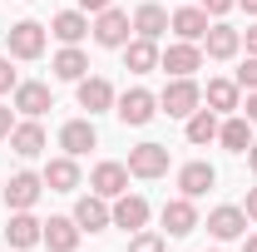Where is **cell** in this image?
<instances>
[{
  "label": "cell",
  "instance_id": "ffe728a7",
  "mask_svg": "<svg viewBox=\"0 0 257 252\" xmlns=\"http://www.w3.org/2000/svg\"><path fill=\"white\" fill-rule=\"evenodd\" d=\"M208 232H213L218 242H232V237H242V232H247V213H242L237 203H223V208H213V213H208Z\"/></svg>",
  "mask_w": 257,
  "mask_h": 252
},
{
  "label": "cell",
  "instance_id": "ac0fdd59",
  "mask_svg": "<svg viewBox=\"0 0 257 252\" xmlns=\"http://www.w3.org/2000/svg\"><path fill=\"white\" fill-rule=\"evenodd\" d=\"M60 149L69 158H84L89 149H99V129H94V119H69V124L60 129Z\"/></svg>",
  "mask_w": 257,
  "mask_h": 252
},
{
  "label": "cell",
  "instance_id": "ba28073f",
  "mask_svg": "<svg viewBox=\"0 0 257 252\" xmlns=\"http://www.w3.org/2000/svg\"><path fill=\"white\" fill-rule=\"evenodd\" d=\"M109 213H114V227H124V232H139V227H149V198L144 193H119L114 203H109Z\"/></svg>",
  "mask_w": 257,
  "mask_h": 252
},
{
  "label": "cell",
  "instance_id": "277c9868",
  "mask_svg": "<svg viewBox=\"0 0 257 252\" xmlns=\"http://www.w3.org/2000/svg\"><path fill=\"white\" fill-rule=\"evenodd\" d=\"M159 69L168 79H188L203 69V45H193V40H173L168 50H159Z\"/></svg>",
  "mask_w": 257,
  "mask_h": 252
},
{
  "label": "cell",
  "instance_id": "7402d4cb",
  "mask_svg": "<svg viewBox=\"0 0 257 252\" xmlns=\"http://www.w3.org/2000/svg\"><path fill=\"white\" fill-rule=\"evenodd\" d=\"M203 104H208L213 114H237V109H242V84H237V79H208Z\"/></svg>",
  "mask_w": 257,
  "mask_h": 252
},
{
  "label": "cell",
  "instance_id": "2e32d148",
  "mask_svg": "<svg viewBox=\"0 0 257 252\" xmlns=\"http://www.w3.org/2000/svg\"><path fill=\"white\" fill-rule=\"evenodd\" d=\"M5 144H10L20 158H40L45 149H50V134H45L40 119H20V124L10 129V139H5Z\"/></svg>",
  "mask_w": 257,
  "mask_h": 252
},
{
  "label": "cell",
  "instance_id": "5b68a950",
  "mask_svg": "<svg viewBox=\"0 0 257 252\" xmlns=\"http://www.w3.org/2000/svg\"><path fill=\"white\" fill-rule=\"evenodd\" d=\"M114 114H119V124L124 129H144L154 114H159V94H149V89H124V94L114 99Z\"/></svg>",
  "mask_w": 257,
  "mask_h": 252
},
{
  "label": "cell",
  "instance_id": "7c38bea8",
  "mask_svg": "<svg viewBox=\"0 0 257 252\" xmlns=\"http://www.w3.org/2000/svg\"><path fill=\"white\" fill-rule=\"evenodd\" d=\"M89 193H99V198H119V193H128V163H114V158H104V163H94V173H89Z\"/></svg>",
  "mask_w": 257,
  "mask_h": 252
},
{
  "label": "cell",
  "instance_id": "d590c367",
  "mask_svg": "<svg viewBox=\"0 0 257 252\" xmlns=\"http://www.w3.org/2000/svg\"><path fill=\"white\" fill-rule=\"evenodd\" d=\"M109 5H114V0H79V10H84V15H99V10H109Z\"/></svg>",
  "mask_w": 257,
  "mask_h": 252
},
{
  "label": "cell",
  "instance_id": "6da1fadb",
  "mask_svg": "<svg viewBox=\"0 0 257 252\" xmlns=\"http://www.w3.org/2000/svg\"><path fill=\"white\" fill-rule=\"evenodd\" d=\"M193 109H203V84L198 79H168L159 94V114H168V119H188Z\"/></svg>",
  "mask_w": 257,
  "mask_h": 252
},
{
  "label": "cell",
  "instance_id": "9a60e30c",
  "mask_svg": "<svg viewBox=\"0 0 257 252\" xmlns=\"http://www.w3.org/2000/svg\"><path fill=\"white\" fill-rule=\"evenodd\" d=\"M40 237H45V222L35 218L30 208H25V213H10V222H5V242H10L15 252L40 247Z\"/></svg>",
  "mask_w": 257,
  "mask_h": 252
},
{
  "label": "cell",
  "instance_id": "836d02e7",
  "mask_svg": "<svg viewBox=\"0 0 257 252\" xmlns=\"http://www.w3.org/2000/svg\"><path fill=\"white\" fill-rule=\"evenodd\" d=\"M198 5H203V10L213 15V20H223V15L232 10V5H237V0H198Z\"/></svg>",
  "mask_w": 257,
  "mask_h": 252
},
{
  "label": "cell",
  "instance_id": "ab89813d",
  "mask_svg": "<svg viewBox=\"0 0 257 252\" xmlns=\"http://www.w3.org/2000/svg\"><path fill=\"white\" fill-rule=\"evenodd\" d=\"M247 168L257 173V139H252V149H247Z\"/></svg>",
  "mask_w": 257,
  "mask_h": 252
},
{
  "label": "cell",
  "instance_id": "30bf717a",
  "mask_svg": "<svg viewBox=\"0 0 257 252\" xmlns=\"http://www.w3.org/2000/svg\"><path fill=\"white\" fill-rule=\"evenodd\" d=\"M74 99H79V109H89V119L94 114H104V109H114V84L104 79V74H84L79 84H74Z\"/></svg>",
  "mask_w": 257,
  "mask_h": 252
},
{
  "label": "cell",
  "instance_id": "f546056e",
  "mask_svg": "<svg viewBox=\"0 0 257 252\" xmlns=\"http://www.w3.org/2000/svg\"><path fill=\"white\" fill-rule=\"evenodd\" d=\"M128 252H163V232L139 227V232H134V242H128Z\"/></svg>",
  "mask_w": 257,
  "mask_h": 252
},
{
  "label": "cell",
  "instance_id": "cb8c5ba5",
  "mask_svg": "<svg viewBox=\"0 0 257 252\" xmlns=\"http://www.w3.org/2000/svg\"><path fill=\"white\" fill-rule=\"evenodd\" d=\"M134 35H144V40H163L168 35V10H163L159 0H144L134 10Z\"/></svg>",
  "mask_w": 257,
  "mask_h": 252
},
{
  "label": "cell",
  "instance_id": "74e56055",
  "mask_svg": "<svg viewBox=\"0 0 257 252\" xmlns=\"http://www.w3.org/2000/svg\"><path fill=\"white\" fill-rule=\"evenodd\" d=\"M242 45H247V55H257V25H247V35H242Z\"/></svg>",
  "mask_w": 257,
  "mask_h": 252
},
{
  "label": "cell",
  "instance_id": "9c48e42d",
  "mask_svg": "<svg viewBox=\"0 0 257 252\" xmlns=\"http://www.w3.org/2000/svg\"><path fill=\"white\" fill-rule=\"evenodd\" d=\"M237 50H242V30H232L227 20H213L203 35V55L223 64V60H237Z\"/></svg>",
  "mask_w": 257,
  "mask_h": 252
},
{
  "label": "cell",
  "instance_id": "d4e9b609",
  "mask_svg": "<svg viewBox=\"0 0 257 252\" xmlns=\"http://www.w3.org/2000/svg\"><path fill=\"white\" fill-rule=\"evenodd\" d=\"M218 144H223L227 154H247V149H252V124H247L242 114H223V124H218Z\"/></svg>",
  "mask_w": 257,
  "mask_h": 252
},
{
  "label": "cell",
  "instance_id": "44dd1931",
  "mask_svg": "<svg viewBox=\"0 0 257 252\" xmlns=\"http://www.w3.org/2000/svg\"><path fill=\"white\" fill-rule=\"evenodd\" d=\"M213 183H218V168H213V163H203V158H193V163L178 168V188H183V198H193V203L213 188Z\"/></svg>",
  "mask_w": 257,
  "mask_h": 252
},
{
  "label": "cell",
  "instance_id": "4316f807",
  "mask_svg": "<svg viewBox=\"0 0 257 252\" xmlns=\"http://www.w3.org/2000/svg\"><path fill=\"white\" fill-rule=\"evenodd\" d=\"M79 237H84V232H79V222H74V218H50L40 242H45L50 252H74V247H79Z\"/></svg>",
  "mask_w": 257,
  "mask_h": 252
},
{
  "label": "cell",
  "instance_id": "3957f363",
  "mask_svg": "<svg viewBox=\"0 0 257 252\" xmlns=\"http://www.w3.org/2000/svg\"><path fill=\"white\" fill-rule=\"evenodd\" d=\"M45 40H50V25H40V20H15L10 35H5V50H10V60H40V55H45Z\"/></svg>",
  "mask_w": 257,
  "mask_h": 252
},
{
  "label": "cell",
  "instance_id": "60d3db41",
  "mask_svg": "<svg viewBox=\"0 0 257 252\" xmlns=\"http://www.w3.org/2000/svg\"><path fill=\"white\" fill-rule=\"evenodd\" d=\"M237 5H242V10H247V15H257V0H237Z\"/></svg>",
  "mask_w": 257,
  "mask_h": 252
},
{
  "label": "cell",
  "instance_id": "d6a6232c",
  "mask_svg": "<svg viewBox=\"0 0 257 252\" xmlns=\"http://www.w3.org/2000/svg\"><path fill=\"white\" fill-rule=\"evenodd\" d=\"M20 124V119H15V104H0V144H5V139H10V129Z\"/></svg>",
  "mask_w": 257,
  "mask_h": 252
},
{
  "label": "cell",
  "instance_id": "f1b7e54d",
  "mask_svg": "<svg viewBox=\"0 0 257 252\" xmlns=\"http://www.w3.org/2000/svg\"><path fill=\"white\" fill-rule=\"evenodd\" d=\"M218 124H223V119H218L213 109H193L188 114V144H198V149L213 144V139H218Z\"/></svg>",
  "mask_w": 257,
  "mask_h": 252
},
{
  "label": "cell",
  "instance_id": "4fadbf2b",
  "mask_svg": "<svg viewBox=\"0 0 257 252\" xmlns=\"http://www.w3.org/2000/svg\"><path fill=\"white\" fill-rule=\"evenodd\" d=\"M208 25H213V15H208L203 5H178V10L168 15V30L178 35V40H193V45H203Z\"/></svg>",
  "mask_w": 257,
  "mask_h": 252
},
{
  "label": "cell",
  "instance_id": "e0dca14e",
  "mask_svg": "<svg viewBox=\"0 0 257 252\" xmlns=\"http://www.w3.org/2000/svg\"><path fill=\"white\" fill-rule=\"evenodd\" d=\"M40 178H45V188H50V193H74L79 183H84V173H79V158H69V154L50 158Z\"/></svg>",
  "mask_w": 257,
  "mask_h": 252
},
{
  "label": "cell",
  "instance_id": "7a4b0ae2",
  "mask_svg": "<svg viewBox=\"0 0 257 252\" xmlns=\"http://www.w3.org/2000/svg\"><path fill=\"white\" fill-rule=\"evenodd\" d=\"M89 35H94V45H104V50H124L128 40H134V20H128V10L109 5V10H99V15H94Z\"/></svg>",
  "mask_w": 257,
  "mask_h": 252
},
{
  "label": "cell",
  "instance_id": "52a82bcc",
  "mask_svg": "<svg viewBox=\"0 0 257 252\" xmlns=\"http://www.w3.org/2000/svg\"><path fill=\"white\" fill-rule=\"evenodd\" d=\"M168 163L173 158L163 144H139V149H128V178H163Z\"/></svg>",
  "mask_w": 257,
  "mask_h": 252
},
{
  "label": "cell",
  "instance_id": "4dcf8cb0",
  "mask_svg": "<svg viewBox=\"0 0 257 252\" xmlns=\"http://www.w3.org/2000/svg\"><path fill=\"white\" fill-rule=\"evenodd\" d=\"M232 79H237L242 89H257V55H247V60H242V69H237Z\"/></svg>",
  "mask_w": 257,
  "mask_h": 252
},
{
  "label": "cell",
  "instance_id": "8992f818",
  "mask_svg": "<svg viewBox=\"0 0 257 252\" xmlns=\"http://www.w3.org/2000/svg\"><path fill=\"white\" fill-rule=\"evenodd\" d=\"M40 193H45V178L30 173V168H20V173L5 178V208H10V213H25V208L40 203Z\"/></svg>",
  "mask_w": 257,
  "mask_h": 252
},
{
  "label": "cell",
  "instance_id": "603a6c76",
  "mask_svg": "<svg viewBox=\"0 0 257 252\" xmlns=\"http://www.w3.org/2000/svg\"><path fill=\"white\" fill-rule=\"evenodd\" d=\"M124 69H128V74H149V69H159V40L134 35V40L124 45Z\"/></svg>",
  "mask_w": 257,
  "mask_h": 252
},
{
  "label": "cell",
  "instance_id": "83f0119b",
  "mask_svg": "<svg viewBox=\"0 0 257 252\" xmlns=\"http://www.w3.org/2000/svg\"><path fill=\"white\" fill-rule=\"evenodd\" d=\"M50 69H55V79H69V84H79V79L89 74V55H84L79 45H64L60 55L50 60Z\"/></svg>",
  "mask_w": 257,
  "mask_h": 252
},
{
  "label": "cell",
  "instance_id": "1f68e13d",
  "mask_svg": "<svg viewBox=\"0 0 257 252\" xmlns=\"http://www.w3.org/2000/svg\"><path fill=\"white\" fill-rule=\"evenodd\" d=\"M15 84H20V74L10 69V55H0V94H15Z\"/></svg>",
  "mask_w": 257,
  "mask_h": 252
},
{
  "label": "cell",
  "instance_id": "e575fe53",
  "mask_svg": "<svg viewBox=\"0 0 257 252\" xmlns=\"http://www.w3.org/2000/svg\"><path fill=\"white\" fill-rule=\"evenodd\" d=\"M247 124H257V89H247V99H242V109H237Z\"/></svg>",
  "mask_w": 257,
  "mask_h": 252
},
{
  "label": "cell",
  "instance_id": "8d00e7d4",
  "mask_svg": "<svg viewBox=\"0 0 257 252\" xmlns=\"http://www.w3.org/2000/svg\"><path fill=\"white\" fill-rule=\"evenodd\" d=\"M242 213H247V222H257V188H247V203H242Z\"/></svg>",
  "mask_w": 257,
  "mask_h": 252
},
{
  "label": "cell",
  "instance_id": "d6986e66",
  "mask_svg": "<svg viewBox=\"0 0 257 252\" xmlns=\"http://www.w3.org/2000/svg\"><path fill=\"white\" fill-rule=\"evenodd\" d=\"M163 227H168V237H188L193 227H198V208H193V198H183V193H178V198H168V203H163Z\"/></svg>",
  "mask_w": 257,
  "mask_h": 252
},
{
  "label": "cell",
  "instance_id": "5bb4252c",
  "mask_svg": "<svg viewBox=\"0 0 257 252\" xmlns=\"http://www.w3.org/2000/svg\"><path fill=\"white\" fill-rule=\"evenodd\" d=\"M69 218L79 222V232H104V227H114L109 198H99V193H84V198L74 203V213H69Z\"/></svg>",
  "mask_w": 257,
  "mask_h": 252
},
{
  "label": "cell",
  "instance_id": "484cf974",
  "mask_svg": "<svg viewBox=\"0 0 257 252\" xmlns=\"http://www.w3.org/2000/svg\"><path fill=\"white\" fill-rule=\"evenodd\" d=\"M50 35L60 40V45H79L84 35H89V15L74 5V10H60L55 20H50Z\"/></svg>",
  "mask_w": 257,
  "mask_h": 252
},
{
  "label": "cell",
  "instance_id": "f35d334b",
  "mask_svg": "<svg viewBox=\"0 0 257 252\" xmlns=\"http://www.w3.org/2000/svg\"><path fill=\"white\" fill-rule=\"evenodd\" d=\"M242 252H257V232H242Z\"/></svg>",
  "mask_w": 257,
  "mask_h": 252
},
{
  "label": "cell",
  "instance_id": "b9f144b4",
  "mask_svg": "<svg viewBox=\"0 0 257 252\" xmlns=\"http://www.w3.org/2000/svg\"><path fill=\"white\" fill-rule=\"evenodd\" d=\"M213 252H218V247H213Z\"/></svg>",
  "mask_w": 257,
  "mask_h": 252
},
{
  "label": "cell",
  "instance_id": "8fae6325",
  "mask_svg": "<svg viewBox=\"0 0 257 252\" xmlns=\"http://www.w3.org/2000/svg\"><path fill=\"white\" fill-rule=\"evenodd\" d=\"M10 104H15V114L40 119L45 109H55V94H50V84H40V79H20L15 94H10Z\"/></svg>",
  "mask_w": 257,
  "mask_h": 252
}]
</instances>
